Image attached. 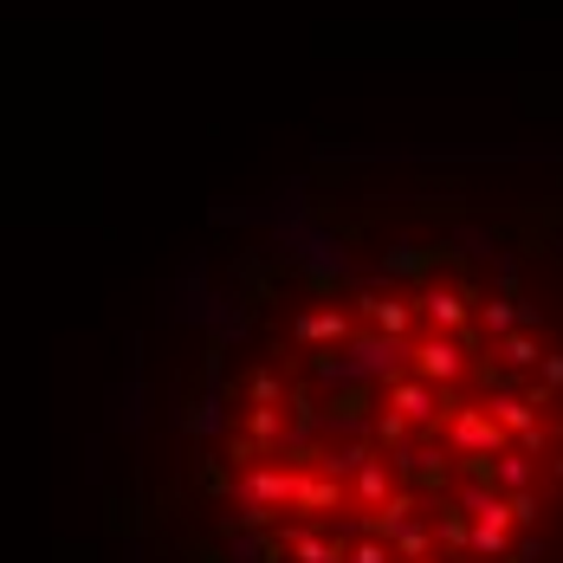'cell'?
<instances>
[{
  "label": "cell",
  "mask_w": 563,
  "mask_h": 563,
  "mask_svg": "<svg viewBox=\"0 0 563 563\" xmlns=\"http://www.w3.org/2000/svg\"><path fill=\"white\" fill-rule=\"evenodd\" d=\"M181 563H563V201L331 195L175 369Z\"/></svg>",
  "instance_id": "1"
}]
</instances>
